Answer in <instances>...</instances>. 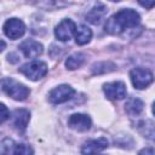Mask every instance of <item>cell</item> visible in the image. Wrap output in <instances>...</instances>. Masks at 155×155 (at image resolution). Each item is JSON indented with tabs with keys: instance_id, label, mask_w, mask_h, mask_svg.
Wrapping results in <instances>:
<instances>
[{
	"instance_id": "cell-17",
	"label": "cell",
	"mask_w": 155,
	"mask_h": 155,
	"mask_svg": "<svg viewBox=\"0 0 155 155\" xmlns=\"http://www.w3.org/2000/svg\"><path fill=\"white\" fill-rule=\"evenodd\" d=\"M142 134L151 140H155V124H153L150 121V126H148V121H144L140 124V127H139Z\"/></svg>"
},
{
	"instance_id": "cell-19",
	"label": "cell",
	"mask_w": 155,
	"mask_h": 155,
	"mask_svg": "<svg viewBox=\"0 0 155 155\" xmlns=\"http://www.w3.org/2000/svg\"><path fill=\"white\" fill-rule=\"evenodd\" d=\"M0 108H1V115H0L1 119H0V121H1V122H5V121L10 117V111L7 110V108H6L5 104H1Z\"/></svg>"
},
{
	"instance_id": "cell-13",
	"label": "cell",
	"mask_w": 155,
	"mask_h": 155,
	"mask_svg": "<svg viewBox=\"0 0 155 155\" xmlns=\"http://www.w3.org/2000/svg\"><path fill=\"white\" fill-rule=\"evenodd\" d=\"M105 13H107V7L103 4L97 2L93 5V7L86 15V21L92 24H99L102 22V19L104 18Z\"/></svg>"
},
{
	"instance_id": "cell-4",
	"label": "cell",
	"mask_w": 155,
	"mask_h": 155,
	"mask_svg": "<svg viewBox=\"0 0 155 155\" xmlns=\"http://www.w3.org/2000/svg\"><path fill=\"white\" fill-rule=\"evenodd\" d=\"M130 78H131V81H132V85L134 86V88H138V90H143V88L148 87L154 81L153 73L142 67L133 68L130 71Z\"/></svg>"
},
{
	"instance_id": "cell-21",
	"label": "cell",
	"mask_w": 155,
	"mask_h": 155,
	"mask_svg": "<svg viewBox=\"0 0 155 155\" xmlns=\"http://www.w3.org/2000/svg\"><path fill=\"white\" fill-rule=\"evenodd\" d=\"M139 154H155V149H150V148L143 149V150L139 151Z\"/></svg>"
},
{
	"instance_id": "cell-16",
	"label": "cell",
	"mask_w": 155,
	"mask_h": 155,
	"mask_svg": "<svg viewBox=\"0 0 155 155\" xmlns=\"http://www.w3.org/2000/svg\"><path fill=\"white\" fill-rule=\"evenodd\" d=\"M84 62H85V54L84 53H74L67 58L65 67L69 70H74V69H78L79 67H81Z\"/></svg>"
},
{
	"instance_id": "cell-22",
	"label": "cell",
	"mask_w": 155,
	"mask_h": 155,
	"mask_svg": "<svg viewBox=\"0 0 155 155\" xmlns=\"http://www.w3.org/2000/svg\"><path fill=\"white\" fill-rule=\"evenodd\" d=\"M153 114L155 115V102H154V104H153Z\"/></svg>"
},
{
	"instance_id": "cell-5",
	"label": "cell",
	"mask_w": 155,
	"mask_h": 155,
	"mask_svg": "<svg viewBox=\"0 0 155 155\" xmlns=\"http://www.w3.org/2000/svg\"><path fill=\"white\" fill-rule=\"evenodd\" d=\"M2 29H4V34L8 39H11V40L19 39L25 33V25L18 18H10V19H7L5 22Z\"/></svg>"
},
{
	"instance_id": "cell-8",
	"label": "cell",
	"mask_w": 155,
	"mask_h": 155,
	"mask_svg": "<svg viewBox=\"0 0 155 155\" xmlns=\"http://www.w3.org/2000/svg\"><path fill=\"white\" fill-rule=\"evenodd\" d=\"M75 30H76V25L75 23L69 19V18H65L63 19L54 29V35L58 40L61 41H68L71 39L73 35H75Z\"/></svg>"
},
{
	"instance_id": "cell-6",
	"label": "cell",
	"mask_w": 155,
	"mask_h": 155,
	"mask_svg": "<svg viewBox=\"0 0 155 155\" xmlns=\"http://www.w3.org/2000/svg\"><path fill=\"white\" fill-rule=\"evenodd\" d=\"M75 94V91L69 85H59L48 93V101L53 104H59L69 101Z\"/></svg>"
},
{
	"instance_id": "cell-23",
	"label": "cell",
	"mask_w": 155,
	"mask_h": 155,
	"mask_svg": "<svg viewBox=\"0 0 155 155\" xmlns=\"http://www.w3.org/2000/svg\"><path fill=\"white\" fill-rule=\"evenodd\" d=\"M110 1H114V2H117V1H121V0H110Z\"/></svg>"
},
{
	"instance_id": "cell-11",
	"label": "cell",
	"mask_w": 155,
	"mask_h": 155,
	"mask_svg": "<svg viewBox=\"0 0 155 155\" xmlns=\"http://www.w3.org/2000/svg\"><path fill=\"white\" fill-rule=\"evenodd\" d=\"M109 145L107 138L101 137L97 139H90L87 142L84 143L82 148H81V153L82 154H91V153H99L103 151L104 149H107Z\"/></svg>"
},
{
	"instance_id": "cell-14",
	"label": "cell",
	"mask_w": 155,
	"mask_h": 155,
	"mask_svg": "<svg viewBox=\"0 0 155 155\" xmlns=\"http://www.w3.org/2000/svg\"><path fill=\"white\" fill-rule=\"evenodd\" d=\"M75 41L79 45H85L87 42H90L91 38H92V30L85 25V24H80L79 27H76L75 30Z\"/></svg>"
},
{
	"instance_id": "cell-1",
	"label": "cell",
	"mask_w": 155,
	"mask_h": 155,
	"mask_svg": "<svg viewBox=\"0 0 155 155\" xmlns=\"http://www.w3.org/2000/svg\"><path fill=\"white\" fill-rule=\"evenodd\" d=\"M140 21V17L138 12H136L132 8H124L113 15L110 18L105 22V31L113 35L122 33L126 28H133L136 27Z\"/></svg>"
},
{
	"instance_id": "cell-7",
	"label": "cell",
	"mask_w": 155,
	"mask_h": 155,
	"mask_svg": "<svg viewBox=\"0 0 155 155\" xmlns=\"http://www.w3.org/2000/svg\"><path fill=\"white\" fill-rule=\"evenodd\" d=\"M103 91H104L105 96L113 101L124 99L126 97V93H127L126 85L122 81H113V82L104 84Z\"/></svg>"
},
{
	"instance_id": "cell-3",
	"label": "cell",
	"mask_w": 155,
	"mask_h": 155,
	"mask_svg": "<svg viewBox=\"0 0 155 155\" xmlns=\"http://www.w3.org/2000/svg\"><path fill=\"white\" fill-rule=\"evenodd\" d=\"M19 71L31 81H38L47 74V65L42 61H31L23 64L19 68Z\"/></svg>"
},
{
	"instance_id": "cell-15",
	"label": "cell",
	"mask_w": 155,
	"mask_h": 155,
	"mask_svg": "<svg viewBox=\"0 0 155 155\" xmlns=\"http://www.w3.org/2000/svg\"><path fill=\"white\" fill-rule=\"evenodd\" d=\"M143 107H144V104H143V102L139 98H131L125 104V109H126V111L130 115H138V114H140L142 110H143Z\"/></svg>"
},
{
	"instance_id": "cell-20",
	"label": "cell",
	"mask_w": 155,
	"mask_h": 155,
	"mask_svg": "<svg viewBox=\"0 0 155 155\" xmlns=\"http://www.w3.org/2000/svg\"><path fill=\"white\" fill-rule=\"evenodd\" d=\"M138 2L144 8H151L155 6V0H138Z\"/></svg>"
},
{
	"instance_id": "cell-18",
	"label": "cell",
	"mask_w": 155,
	"mask_h": 155,
	"mask_svg": "<svg viewBox=\"0 0 155 155\" xmlns=\"http://www.w3.org/2000/svg\"><path fill=\"white\" fill-rule=\"evenodd\" d=\"M11 153H12V154L27 155V154H33V149L29 148V147L25 145V144H15V143H13V147H12Z\"/></svg>"
},
{
	"instance_id": "cell-10",
	"label": "cell",
	"mask_w": 155,
	"mask_h": 155,
	"mask_svg": "<svg viewBox=\"0 0 155 155\" xmlns=\"http://www.w3.org/2000/svg\"><path fill=\"white\" fill-rule=\"evenodd\" d=\"M19 50L22 51L24 57H27V58H36L42 53L44 47L39 41L33 40V39H28V40H24L19 45Z\"/></svg>"
},
{
	"instance_id": "cell-2",
	"label": "cell",
	"mask_w": 155,
	"mask_h": 155,
	"mask_svg": "<svg viewBox=\"0 0 155 155\" xmlns=\"http://www.w3.org/2000/svg\"><path fill=\"white\" fill-rule=\"evenodd\" d=\"M1 88L7 96L13 98L15 101H24L30 93L29 88L25 85L11 78H5L1 80Z\"/></svg>"
},
{
	"instance_id": "cell-9",
	"label": "cell",
	"mask_w": 155,
	"mask_h": 155,
	"mask_svg": "<svg viewBox=\"0 0 155 155\" xmlns=\"http://www.w3.org/2000/svg\"><path fill=\"white\" fill-rule=\"evenodd\" d=\"M91 124H92V121H91L90 116L86 114L76 113V114L70 115L68 119V126L75 131H79V132H84V131L90 130Z\"/></svg>"
},
{
	"instance_id": "cell-12",
	"label": "cell",
	"mask_w": 155,
	"mask_h": 155,
	"mask_svg": "<svg viewBox=\"0 0 155 155\" xmlns=\"http://www.w3.org/2000/svg\"><path fill=\"white\" fill-rule=\"evenodd\" d=\"M11 120H12V125L17 130L23 131L28 126V122L30 120V114L27 109H16L11 115Z\"/></svg>"
}]
</instances>
